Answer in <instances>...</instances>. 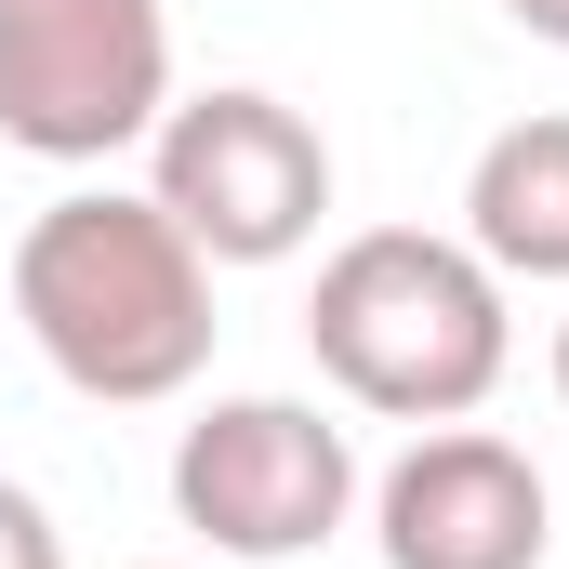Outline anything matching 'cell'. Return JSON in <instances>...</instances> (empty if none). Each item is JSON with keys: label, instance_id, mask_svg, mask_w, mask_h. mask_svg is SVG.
<instances>
[{"label": "cell", "instance_id": "cell-1", "mask_svg": "<svg viewBox=\"0 0 569 569\" xmlns=\"http://www.w3.org/2000/svg\"><path fill=\"white\" fill-rule=\"evenodd\" d=\"M13 318L53 385L159 411L212 371V252L133 186H67L13 239Z\"/></svg>", "mask_w": 569, "mask_h": 569}, {"label": "cell", "instance_id": "cell-2", "mask_svg": "<svg viewBox=\"0 0 569 569\" xmlns=\"http://www.w3.org/2000/svg\"><path fill=\"white\" fill-rule=\"evenodd\" d=\"M305 345L385 425H477L503 358H517V318H503V279H490L477 239L358 226L318 266V291H305Z\"/></svg>", "mask_w": 569, "mask_h": 569}, {"label": "cell", "instance_id": "cell-3", "mask_svg": "<svg viewBox=\"0 0 569 569\" xmlns=\"http://www.w3.org/2000/svg\"><path fill=\"white\" fill-rule=\"evenodd\" d=\"M146 199L212 252V266H291L331 212V146L291 93H172L146 133Z\"/></svg>", "mask_w": 569, "mask_h": 569}, {"label": "cell", "instance_id": "cell-4", "mask_svg": "<svg viewBox=\"0 0 569 569\" xmlns=\"http://www.w3.org/2000/svg\"><path fill=\"white\" fill-rule=\"evenodd\" d=\"M172 107V0H0V146L93 172Z\"/></svg>", "mask_w": 569, "mask_h": 569}, {"label": "cell", "instance_id": "cell-5", "mask_svg": "<svg viewBox=\"0 0 569 569\" xmlns=\"http://www.w3.org/2000/svg\"><path fill=\"white\" fill-rule=\"evenodd\" d=\"M172 517L239 569H291L358 517V437L318 398H212L172 437Z\"/></svg>", "mask_w": 569, "mask_h": 569}, {"label": "cell", "instance_id": "cell-6", "mask_svg": "<svg viewBox=\"0 0 569 569\" xmlns=\"http://www.w3.org/2000/svg\"><path fill=\"white\" fill-rule=\"evenodd\" d=\"M371 543L385 569H543L557 490L490 425H411V450L371 477Z\"/></svg>", "mask_w": 569, "mask_h": 569}, {"label": "cell", "instance_id": "cell-7", "mask_svg": "<svg viewBox=\"0 0 569 569\" xmlns=\"http://www.w3.org/2000/svg\"><path fill=\"white\" fill-rule=\"evenodd\" d=\"M463 239L490 252V279H569V107L503 120L463 172Z\"/></svg>", "mask_w": 569, "mask_h": 569}, {"label": "cell", "instance_id": "cell-8", "mask_svg": "<svg viewBox=\"0 0 569 569\" xmlns=\"http://www.w3.org/2000/svg\"><path fill=\"white\" fill-rule=\"evenodd\" d=\"M0 569H67V530L27 477H0Z\"/></svg>", "mask_w": 569, "mask_h": 569}, {"label": "cell", "instance_id": "cell-9", "mask_svg": "<svg viewBox=\"0 0 569 569\" xmlns=\"http://www.w3.org/2000/svg\"><path fill=\"white\" fill-rule=\"evenodd\" d=\"M503 13H517L530 40H557V53H569V0H503Z\"/></svg>", "mask_w": 569, "mask_h": 569}, {"label": "cell", "instance_id": "cell-10", "mask_svg": "<svg viewBox=\"0 0 569 569\" xmlns=\"http://www.w3.org/2000/svg\"><path fill=\"white\" fill-rule=\"evenodd\" d=\"M557 398H569V318H557Z\"/></svg>", "mask_w": 569, "mask_h": 569}]
</instances>
